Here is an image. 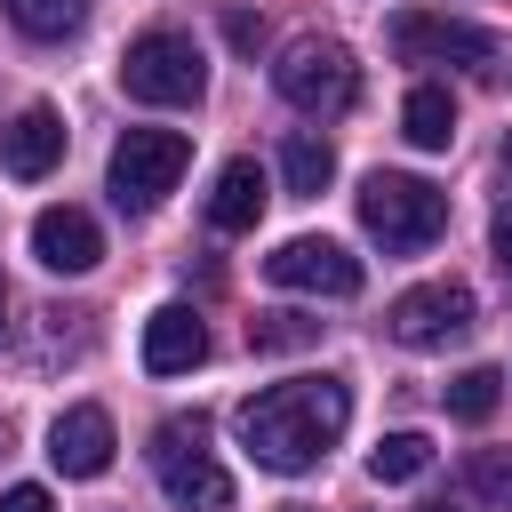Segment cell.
<instances>
[{
  "label": "cell",
  "instance_id": "1",
  "mask_svg": "<svg viewBox=\"0 0 512 512\" xmlns=\"http://www.w3.org/2000/svg\"><path fill=\"white\" fill-rule=\"evenodd\" d=\"M344 424H352V392H344V376H288V384H264L256 400H240V416H232V432H240V448H248V464L256 472H312L336 440H344Z\"/></svg>",
  "mask_w": 512,
  "mask_h": 512
},
{
  "label": "cell",
  "instance_id": "2",
  "mask_svg": "<svg viewBox=\"0 0 512 512\" xmlns=\"http://www.w3.org/2000/svg\"><path fill=\"white\" fill-rule=\"evenodd\" d=\"M360 224H368V240H376V248L408 256V248H432V240H440V224H448V200H440L424 176L376 168V176L360 184Z\"/></svg>",
  "mask_w": 512,
  "mask_h": 512
},
{
  "label": "cell",
  "instance_id": "3",
  "mask_svg": "<svg viewBox=\"0 0 512 512\" xmlns=\"http://www.w3.org/2000/svg\"><path fill=\"white\" fill-rule=\"evenodd\" d=\"M272 88H280L296 112H312V120H336V112H352V96H360V64H352V48H344V40H320V32H304V40H288V48H280V64H272Z\"/></svg>",
  "mask_w": 512,
  "mask_h": 512
},
{
  "label": "cell",
  "instance_id": "4",
  "mask_svg": "<svg viewBox=\"0 0 512 512\" xmlns=\"http://www.w3.org/2000/svg\"><path fill=\"white\" fill-rule=\"evenodd\" d=\"M152 472H160V496L184 504V512H224L232 504V480L208 456V424L200 416H168L152 432Z\"/></svg>",
  "mask_w": 512,
  "mask_h": 512
},
{
  "label": "cell",
  "instance_id": "5",
  "mask_svg": "<svg viewBox=\"0 0 512 512\" xmlns=\"http://www.w3.org/2000/svg\"><path fill=\"white\" fill-rule=\"evenodd\" d=\"M120 88L136 96V104H200V88H208V56L192 48V32H136L128 40V56H120Z\"/></svg>",
  "mask_w": 512,
  "mask_h": 512
},
{
  "label": "cell",
  "instance_id": "6",
  "mask_svg": "<svg viewBox=\"0 0 512 512\" xmlns=\"http://www.w3.org/2000/svg\"><path fill=\"white\" fill-rule=\"evenodd\" d=\"M184 168H192V136H184V128H128V136L112 144V168H104V176H112V200L144 216V208H160V200L176 192Z\"/></svg>",
  "mask_w": 512,
  "mask_h": 512
},
{
  "label": "cell",
  "instance_id": "7",
  "mask_svg": "<svg viewBox=\"0 0 512 512\" xmlns=\"http://www.w3.org/2000/svg\"><path fill=\"white\" fill-rule=\"evenodd\" d=\"M392 48L408 64H472L488 80L512 72V40L504 32H480V24H456V16H400L392 24Z\"/></svg>",
  "mask_w": 512,
  "mask_h": 512
},
{
  "label": "cell",
  "instance_id": "8",
  "mask_svg": "<svg viewBox=\"0 0 512 512\" xmlns=\"http://www.w3.org/2000/svg\"><path fill=\"white\" fill-rule=\"evenodd\" d=\"M264 280L272 288H304V296H360V256L328 232H296L264 256Z\"/></svg>",
  "mask_w": 512,
  "mask_h": 512
},
{
  "label": "cell",
  "instance_id": "9",
  "mask_svg": "<svg viewBox=\"0 0 512 512\" xmlns=\"http://www.w3.org/2000/svg\"><path fill=\"white\" fill-rule=\"evenodd\" d=\"M384 328H392V344L432 352V344H448V336H464V328H472V288H464V280L400 288V296H392V312H384Z\"/></svg>",
  "mask_w": 512,
  "mask_h": 512
},
{
  "label": "cell",
  "instance_id": "10",
  "mask_svg": "<svg viewBox=\"0 0 512 512\" xmlns=\"http://www.w3.org/2000/svg\"><path fill=\"white\" fill-rule=\"evenodd\" d=\"M32 256H40L48 272H96L104 232H96V216H88V208L56 200V208H40V216H32Z\"/></svg>",
  "mask_w": 512,
  "mask_h": 512
},
{
  "label": "cell",
  "instance_id": "11",
  "mask_svg": "<svg viewBox=\"0 0 512 512\" xmlns=\"http://www.w3.org/2000/svg\"><path fill=\"white\" fill-rule=\"evenodd\" d=\"M112 448H120V440H112V416L88 408V400L48 424V464H56L64 480H96V472L112 464Z\"/></svg>",
  "mask_w": 512,
  "mask_h": 512
},
{
  "label": "cell",
  "instance_id": "12",
  "mask_svg": "<svg viewBox=\"0 0 512 512\" xmlns=\"http://www.w3.org/2000/svg\"><path fill=\"white\" fill-rule=\"evenodd\" d=\"M200 360H208L200 312H192V304H160V312L144 320V368H152V376H184V368H200Z\"/></svg>",
  "mask_w": 512,
  "mask_h": 512
},
{
  "label": "cell",
  "instance_id": "13",
  "mask_svg": "<svg viewBox=\"0 0 512 512\" xmlns=\"http://www.w3.org/2000/svg\"><path fill=\"white\" fill-rule=\"evenodd\" d=\"M0 160H8V176H48L56 160H64V120L48 112V104H24L8 128H0Z\"/></svg>",
  "mask_w": 512,
  "mask_h": 512
},
{
  "label": "cell",
  "instance_id": "14",
  "mask_svg": "<svg viewBox=\"0 0 512 512\" xmlns=\"http://www.w3.org/2000/svg\"><path fill=\"white\" fill-rule=\"evenodd\" d=\"M256 216H264V168L256 160H224L216 192H208V224L216 232H256Z\"/></svg>",
  "mask_w": 512,
  "mask_h": 512
},
{
  "label": "cell",
  "instance_id": "15",
  "mask_svg": "<svg viewBox=\"0 0 512 512\" xmlns=\"http://www.w3.org/2000/svg\"><path fill=\"white\" fill-rule=\"evenodd\" d=\"M400 136H408L416 152H448V144H456V96H448L440 80H416L408 104H400Z\"/></svg>",
  "mask_w": 512,
  "mask_h": 512
},
{
  "label": "cell",
  "instance_id": "16",
  "mask_svg": "<svg viewBox=\"0 0 512 512\" xmlns=\"http://www.w3.org/2000/svg\"><path fill=\"white\" fill-rule=\"evenodd\" d=\"M24 40H72L88 24V0H0Z\"/></svg>",
  "mask_w": 512,
  "mask_h": 512
},
{
  "label": "cell",
  "instance_id": "17",
  "mask_svg": "<svg viewBox=\"0 0 512 512\" xmlns=\"http://www.w3.org/2000/svg\"><path fill=\"white\" fill-rule=\"evenodd\" d=\"M328 176H336V152H328L320 136H304V128H296V136L280 144V184L312 200V192H328Z\"/></svg>",
  "mask_w": 512,
  "mask_h": 512
},
{
  "label": "cell",
  "instance_id": "18",
  "mask_svg": "<svg viewBox=\"0 0 512 512\" xmlns=\"http://www.w3.org/2000/svg\"><path fill=\"white\" fill-rule=\"evenodd\" d=\"M424 464H432V440H424V432H384V440L368 448V480H376V488H400V480H416Z\"/></svg>",
  "mask_w": 512,
  "mask_h": 512
},
{
  "label": "cell",
  "instance_id": "19",
  "mask_svg": "<svg viewBox=\"0 0 512 512\" xmlns=\"http://www.w3.org/2000/svg\"><path fill=\"white\" fill-rule=\"evenodd\" d=\"M464 488L480 512H512V448H472L464 456Z\"/></svg>",
  "mask_w": 512,
  "mask_h": 512
},
{
  "label": "cell",
  "instance_id": "20",
  "mask_svg": "<svg viewBox=\"0 0 512 512\" xmlns=\"http://www.w3.org/2000/svg\"><path fill=\"white\" fill-rule=\"evenodd\" d=\"M496 400H504V376H496V368H464V376H448V416H456V424H488Z\"/></svg>",
  "mask_w": 512,
  "mask_h": 512
},
{
  "label": "cell",
  "instance_id": "21",
  "mask_svg": "<svg viewBox=\"0 0 512 512\" xmlns=\"http://www.w3.org/2000/svg\"><path fill=\"white\" fill-rule=\"evenodd\" d=\"M248 344L256 352H296V344H312V320L304 312H264V320H248Z\"/></svg>",
  "mask_w": 512,
  "mask_h": 512
},
{
  "label": "cell",
  "instance_id": "22",
  "mask_svg": "<svg viewBox=\"0 0 512 512\" xmlns=\"http://www.w3.org/2000/svg\"><path fill=\"white\" fill-rule=\"evenodd\" d=\"M0 512H56V496H48L40 480H16V488L0 496Z\"/></svg>",
  "mask_w": 512,
  "mask_h": 512
},
{
  "label": "cell",
  "instance_id": "23",
  "mask_svg": "<svg viewBox=\"0 0 512 512\" xmlns=\"http://www.w3.org/2000/svg\"><path fill=\"white\" fill-rule=\"evenodd\" d=\"M488 248H496V264H504V280H512V208H496V224H488Z\"/></svg>",
  "mask_w": 512,
  "mask_h": 512
},
{
  "label": "cell",
  "instance_id": "24",
  "mask_svg": "<svg viewBox=\"0 0 512 512\" xmlns=\"http://www.w3.org/2000/svg\"><path fill=\"white\" fill-rule=\"evenodd\" d=\"M0 328H8V288H0Z\"/></svg>",
  "mask_w": 512,
  "mask_h": 512
},
{
  "label": "cell",
  "instance_id": "25",
  "mask_svg": "<svg viewBox=\"0 0 512 512\" xmlns=\"http://www.w3.org/2000/svg\"><path fill=\"white\" fill-rule=\"evenodd\" d=\"M424 512H448V504H424Z\"/></svg>",
  "mask_w": 512,
  "mask_h": 512
}]
</instances>
